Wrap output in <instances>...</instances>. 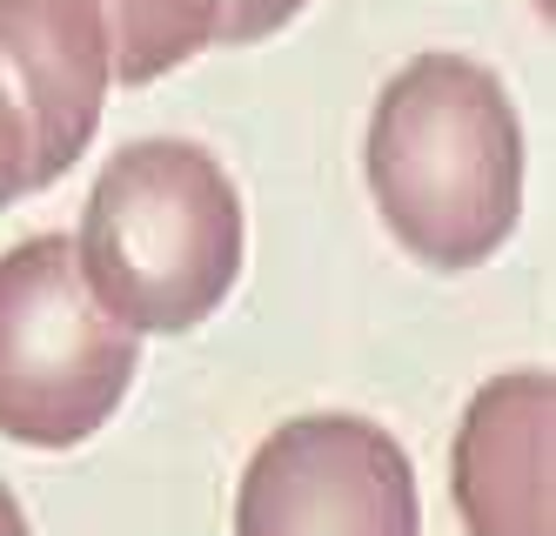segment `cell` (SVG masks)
<instances>
[{"mask_svg":"<svg viewBox=\"0 0 556 536\" xmlns=\"http://www.w3.org/2000/svg\"><path fill=\"white\" fill-rule=\"evenodd\" d=\"M456 503L469 536H549V376L516 369L476 389L456 429Z\"/></svg>","mask_w":556,"mask_h":536,"instance_id":"cell-6","label":"cell"},{"mask_svg":"<svg viewBox=\"0 0 556 536\" xmlns=\"http://www.w3.org/2000/svg\"><path fill=\"white\" fill-rule=\"evenodd\" d=\"M0 536H27V516H21V503H14L8 483H0Z\"/></svg>","mask_w":556,"mask_h":536,"instance_id":"cell-10","label":"cell"},{"mask_svg":"<svg viewBox=\"0 0 556 536\" xmlns=\"http://www.w3.org/2000/svg\"><path fill=\"white\" fill-rule=\"evenodd\" d=\"M135 362V328L88 296L67 235L0 255V429L14 442H88L122 409Z\"/></svg>","mask_w":556,"mask_h":536,"instance_id":"cell-3","label":"cell"},{"mask_svg":"<svg viewBox=\"0 0 556 536\" xmlns=\"http://www.w3.org/2000/svg\"><path fill=\"white\" fill-rule=\"evenodd\" d=\"M27 121L8 95V80H0V209H8L14 195H27Z\"/></svg>","mask_w":556,"mask_h":536,"instance_id":"cell-9","label":"cell"},{"mask_svg":"<svg viewBox=\"0 0 556 536\" xmlns=\"http://www.w3.org/2000/svg\"><path fill=\"white\" fill-rule=\"evenodd\" d=\"M0 80L27 121V182H61L101 128L108 34L94 0H0Z\"/></svg>","mask_w":556,"mask_h":536,"instance_id":"cell-5","label":"cell"},{"mask_svg":"<svg viewBox=\"0 0 556 536\" xmlns=\"http://www.w3.org/2000/svg\"><path fill=\"white\" fill-rule=\"evenodd\" d=\"M416 476L363 416H295L242 476L235 536H416Z\"/></svg>","mask_w":556,"mask_h":536,"instance_id":"cell-4","label":"cell"},{"mask_svg":"<svg viewBox=\"0 0 556 536\" xmlns=\"http://www.w3.org/2000/svg\"><path fill=\"white\" fill-rule=\"evenodd\" d=\"M295 14H302V0H222L215 40L242 48V40H262V34H275V27H289Z\"/></svg>","mask_w":556,"mask_h":536,"instance_id":"cell-8","label":"cell"},{"mask_svg":"<svg viewBox=\"0 0 556 536\" xmlns=\"http://www.w3.org/2000/svg\"><path fill=\"white\" fill-rule=\"evenodd\" d=\"M94 8L108 34V80L141 88V80L168 74L208 48L222 0H94Z\"/></svg>","mask_w":556,"mask_h":536,"instance_id":"cell-7","label":"cell"},{"mask_svg":"<svg viewBox=\"0 0 556 536\" xmlns=\"http://www.w3.org/2000/svg\"><path fill=\"white\" fill-rule=\"evenodd\" d=\"M369 195L429 269L490 262L523 209V135L490 67L416 54L369 114Z\"/></svg>","mask_w":556,"mask_h":536,"instance_id":"cell-1","label":"cell"},{"mask_svg":"<svg viewBox=\"0 0 556 536\" xmlns=\"http://www.w3.org/2000/svg\"><path fill=\"white\" fill-rule=\"evenodd\" d=\"M74 262L114 322H128L135 336H181L222 309L242 269L235 182L194 141H135L101 169Z\"/></svg>","mask_w":556,"mask_h":536,"instance_id":"cell-2","label":"cell"}]
</instances>
